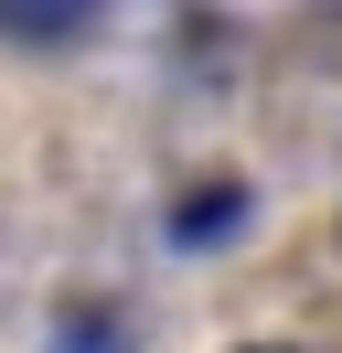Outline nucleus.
Instances as JSON below:
<instances>
[{"mask_svg": "<svg viewBox=\"0 0 342 353\" xmlns=\"http://www.w3.org/2000/svg\"><path fill=\"white\" fill-rule=\"evenodd\" d=\"M64 353H128L118 310H75V332H64Z\"/></svg>", "mask_w": 342, "mask_h": 353, "instance_id": "obj_3", "label": "nucleus"}, {"mask_svg": "<svg viewBox=\"0 0 342 353\" xmlns=\"http://www.w3.org/2000/svg\"><path fill=\"white\" fill-rule=\"evenodd\" d=\"M235 353H310V343H235Z\"/></svg>", "mask_w": 342, "mask_h": 353, "instance_id": "obj_4", "label": "nucleus"}, {"mask_svg": "<svg viewBox=\"0 0 342 353\" xmlns=\"http://www.w3.org/2000/svg\"><path fill=\"white\" fill-rule=\"evenodd\" d=\"M97 22H107V0H0V43H32V54L75 43Z\"/></svg>", "mask_w": 342, "mask_h": 353, "instance_id": "obj_1", "label": "nucleus"}, {"mask_svg": "<svg viewBox=\"0 0 342 353\" xmlns=\"http://www.w3.org/2000/svg\"><path fill=\"white\" fill-rule=\"evenodd\" d=\"M235 225H246V182H203L171 203V246H225Z\"/></svg>", "mask_w": 342, "mask_h": 353, "instance_id": "obj_2", "label": "nucleus"}]
</instances>
